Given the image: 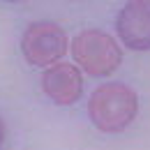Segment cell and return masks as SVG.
Listing matches in <instances>:
<instances>
[{
  "mask_svg": "<svg viewBox=\"0 0 150 150\" xmlns=\"http://www.w3.org/2000/svg\"><path fill=\"white\" fill-rule=\"evenodd\" d=\"M118 35L134 51L150 49V0H129L115 21Z\"/></svg>",
  "mask_w": 150,
  "mask_h": 150,
  "instance_id": "cell-4",
  "label": "cell"
},
{
  "mask_svg": "<svg viewBox=\"0 0 150 150\" xmlns=\"http://www.w3.org/2000/svg\"><path fill=\"white\" fill-rule=\"evenodd\" d=\"M2 139H5V125H2V120H0V146H2Z\"/></svg>",
  "mask_w": 150,
  "mask_h": 150,
  "instance_id": "cell-6",
  "label": "cell"
},
{
  "mask_svg": "<svg viewBox=\"0 0 150 150\" xmlns=\"http://www.w3.org/2000/svg\"><path fill=\"white\" fill-rule=\"evenodd\" d=\"M21 51L30 65H37V67L56 65L58 58H62L67 51L65 30L51 21H37L25 28L21 39Z\"/></svg>",
  "mask_w": 150,
  "mask_h": 150,
  "instance_id": "cell-3",
  "label": "cell"
},
{
  "mask_svg": "<svg viewBox=\"0 0 150 150\" xmlns=\"http://www.w3.org/2000/svg\"><path fill=\"white\" fill-rule=\"evenodd\" d=\"M42 88L56 104H74L83 88V76L72 62H56L44 72Z\"/></svg>",
  "mask_w": 150,
  "mask_h": 150,
  "instance_id": "cell-5",
  "label": "cell"
},
{
  "mask_svg": "<svg viewBox=\"0 0 150 150\" xmlns=\"http://www.w3.org/2000/svg\"><path fill=\"white\" fill-rule=\"evenodd\" d=\"M72 53L76 62L93 76H106L118 69L122 51L106 33L99 30H86L74 39Z\"/></svg>",
  "mask_w": 150,
  "mask_h": 150,
  "instance_id": "cell-2",
  "label": "cell"
},
{
  "mask_svg": "<svg viewBox=\"0 0 150 150\" xmlns=\"http://www.w3.org/2000/svg\"><path fill=\"white\" fill-rule=\"evenodd\" d=\"M136 95L122 83H104L93 93L88 102V113L95 127L102 132H122L136 118Z\"/></svg>",
  "mask_w": 150,
  "mask_h": 150,
  "instance_id": "cell-1",
  "label": "cell"
},
{
  "mask_svg": "<svg viewBox=\"0 0 150 150\" xmlns=\"http://www.w3.org/2000/svg\"><path fill=\"white\" fill-rule=\"evenodd\" d=\"M7 2H16V0H7Z\"/></svg>",
  "mask_w": 150,
  "mask_h": 150,
  "instance_id": "cell-7",
  "label": "cell"
}]
</instances>
